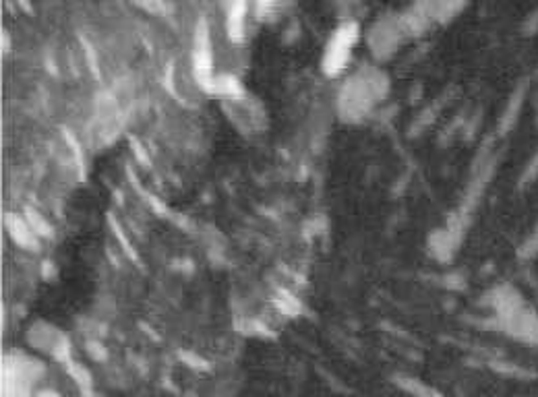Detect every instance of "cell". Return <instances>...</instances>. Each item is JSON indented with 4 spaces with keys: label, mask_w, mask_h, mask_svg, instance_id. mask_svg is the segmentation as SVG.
Returning a JSON list of instances; mask_svg holds the SVG:
<instances>
[{
    "label": "cell",
    "mask_w": 538,
    "mask_h": 397,
    "mask_svg": "<svg viewBox=\"0 0 538 397\" xmlns=\"http://www.w3.org/2000/svg\"><path fill=\"white\" fill-rule=\"evenodd\" d=\"M387 77L377 69H360L343 83L338 95V108L343 120L359 122L384 100L387 94Z\"/></svg>",
    "instance_id": "1"
},
{
    "label": "cell",
    "mask_w": 538,
    "mask_h": 397,
    "mask_svg": "<svg viewBox=\"0 0 538 397\" xmlns=\"http://www.w3.org/2000/svg\"><path fill=\"white\" fill-rule=\"evenodd\" d=\"M497 318L501 321L503 329L517 340L538 343V317L536 312L522 301L520 294L511 288H503L495 294L492 301Z\"/></svg>",
    "instance_id": "2"
},
{
    "label": "cell",
    "mask_w": 538,
    "mask_h": 397,
    "mask_svg": "<svg viewBox=\"0 0 538 397\" xmlns=\"http://www.w3.org/2000/svg\"><path fill=\"white\" fill-rule=\"evenodd\" d=\"M44 373V367L25 354H4L3 397H34L31 387Z\"/></svg>",
    "instance_id": "3"
},
{
    "label": "cell",
    "mask_w": 538,
    "mask_h": 397,
    "mask_svg": "<svg viewBox=\"0 0 538 397\" xmlns=\"http://www.w3.org/2000/svg\"><path fill=\"white\" fill-rule=\"evenodd\" d=\"M360 37V28L354 21L342 23L334 36L329 37L326 45V54H323V70L329 77L340 75L352 56V48Z\"/></svg>",
    "instance_id": "4"
},
{
    "label": "cell",
    "mask_w": 538,
    "mask_h": 397,
    "mask_svg": "<svg viewBox=\"0 0 538 397\" xmlns=\"http://www.w3.org/2000/svg\"><path fill=\"white\" fill-rule=\"evenodd\" d=\"M404 29L401 19H381L377 25H373L371 36H368L373 54L377 58H390L398 50Z\"/></svg>",
    "instance_id": "5"
},
{
    "label": "cell",
    "mask_w": 538,
    "mask_h": 397,
    "mask_svg": "<svg viewBox=\"0 0 538 397\" xmlns=\"http://www.w3.org/2000/svg\"><path fill=\"white\" fill-rule=\"evenodd\" d=\"M31 346L37 350H44L56 358V360L69 362V342L58 329H52L50 325H36L29 334Z\"/></svg>",
    "instance_id": "6"
},
{
    "label": "cell",
    "mask_w": 538,
    "mask_h": 397,
    "mask_svg": "<svg viewBox=\"0 0 538 397\" xmlns=\"http://www.w3.org/2000/svg\"><path fill=\"white\" fill-rule=\"evenodd\" d=\"M395 383H398V385L401 389H404V392H408V393L414 395V397H445L443 393L435 392V389H433V387H426L423 381L412 379V376H398V379H395Z\"/></svg>",
    "instance_id": "7"
},
{
    "label": "cell",
    "mask_w": 538,
    "mask_h": 397,
    "mask_svg": "<svg viewBox=\"0 0 538 397\" xmlns=\"http://www.w3.org/2000/svg\"><path fill=\"white\" fill-rule=\"evenodd\" d=\"M228 29H230V36L235 37V40H238V37L243 36V29H244V4H236L235 9H232V15L228 19Z\"/></svg>",
    "instance_id": "8"
},
{
    "label": "cell",
    "mask_w": 538,
    "mask_h": 397,
    "mask_svg": "<svg viewBox=\"0 0 538 397\" xmlns=\"http://www.w3.org/2000/svg\"><path fill=\"white\" fill-rule=\"evenodd\" d=\"M89 352H92V356L100 358V360H103V358H106V352H103L100 343H89Z\"/></svg>",
    "instance_id": "9"
}]
</instances>
